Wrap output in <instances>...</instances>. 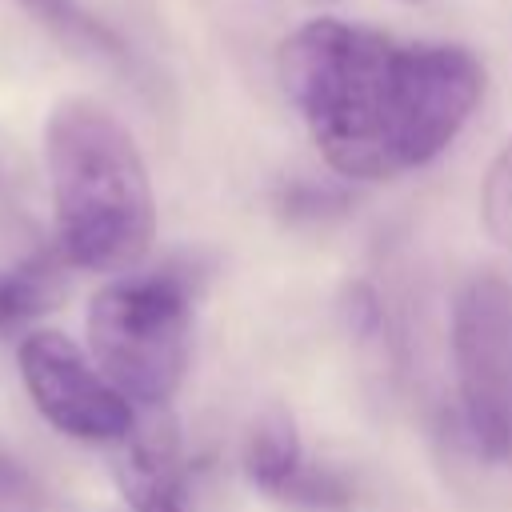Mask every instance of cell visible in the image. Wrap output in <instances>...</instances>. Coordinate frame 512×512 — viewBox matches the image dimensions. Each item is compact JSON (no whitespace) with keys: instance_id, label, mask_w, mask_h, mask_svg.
Returning a JSON list of instances; mask_svg holds the SVG:
<instances>
[{"instance_id":"obj_2","label":"cell","mask_w":512,"mask_h":512,"mask_svg":"<svg viewBox=\"0 0 512 512\" xmlns=\"http://www.w3.org/2000/svg\"><path fill=\"white\" fill-rule=\"evenodd\" d=\"M396 44L332 16L300 24L280 48V80L324 160L352 180L392 176L384 152Z\"/></svg>"},{"instance_id":"obj_4","label":"cell","mask_w":512,"mask_h":512,"mask_svg":"<svg viewBox=\"0 0 512 512\" xmlns=\"http://www.w3.org/2000/svg\"><path fill=\"white\" fill-rule=\"evenodd\" d=\"M452 372L464 432L488 464H512V284L476 272L452 300Z\"/></svg>"},{"instance_id":"obj_6","label":"cell","mask_w":512,"mask_h":512,"mask_svg":"<svg viewBox=\"0 0 512 512\" xmlns=\"http://www.w3.org/2000/svg\"><path fill=\"white\" fill-rule=\"evenodd\" d=\"M20 384L60 436L80 444H120L136 428V408L112 388V380L92 364L60 328H32L16 344Z\"/></svg>"},{"instance_id":"obj_9","label":"cell","mask_w":512,"mask_h":512,"mask_svg":"<svg viewBox=\"0 0 512 512\" xmlns=\"http://www.w3.org/2000/svg\"><path fill=\"white\" fill-rule=\"evenodd\" d=\"M20 12H28L36 24H44L48 32H56L60 40H68L80 52H96V56H120V40L96 20L88 16L76 0H12Z\"/></svg>"},{"instance_id":"obj_1","label":"cell","mask_w":512,"mask_h":512,"mask_svg":"<svg viewBox=\"0 0 512 512\" xmlns=\"http://www.w3.org/2000/svg\"><path fill=\"white\" fill-rule=\"evenodd\" d=\"M44 172L56 252L68 268L124 276L156 240V196L128 124L88 96H64L44 120Z\"/></svg>"},{"instance_id":"obj_8","label":"cell","mask_w":512,"mask_h":512,"mask_svg":"<svg viewBox=\"0 0 512 512\" xmlns=\"http://www.w3.org/2000/svg\"><path fill=\"white\" fill-rule=\"evenodd\" d=\"M304 472V448H300V432L288 408L268 404L244 436V476L268 492V496H288V488L296 484V476Z\"/></svg>"},{"instance_id":"obj_15","label":"cell","mask_w":512,"mask_h":512,"mask_svg":"<svg viewBox=\"0 0 512 512\" xmlns=\"http://www.w3.org/2000/svg\"><path fill=\"white\" fill-rule=\"evenodd\" d=\"M316 4H336V0H316Z\"/></svg>"},{"instance_id":"obj_14","label":"cell","mask_w":512,"mask_h":512,"mask_svg":"<svg viewBox=\"0 0 512 512\" xmlns=\"http://www.w3.org/2000/svg\"><path fill=\"white\" fill-rule=\"evenodd\" d=\"M0 332H8V272L0 268Z\"/></svg>"},{"instance_id":"obj_7","label":"cell","mask_w":512,"mask_h":512,"mask_svg":"<svg viewBox=\"0 0 512 512\" xmlns=\"http://www.w3.org/2000/svg\"><path fill=\"white\" fill-rule=\"evenodd\" d=\"M112 448V476L132 512H192L180 436L164 408H152L148 420L136 416V428Z\"/></svg>"},{"instance_id":"obj_5","label":"cell","mask_w":512,"mask_h":512,"mask_svg":"<svg viewBox=\"0 0 512 512\" xmlns=\"http://www.w3.org/2000/svg\"><path fill=\"white\" fill-rule=\"evenodd\" d=\"M484 92L480 60L460 44H396L384 112L388 168L432 164L468 124Z\"/></svg>"},{"instance_id":"obj_16","label":"cell","mask_w":512,"mask_h":512,"mask_svg":"<svg viewBox=\"0 0 512 512\" xmlns=\"http://www.w3.org/2000/svg\"><path fill=\"white\" fill-rule=\"evenodd\" d=\"M400 4H420V0H400Z\"/></svg>"},{"instance_id":"obj_3","label":"cell","mask_w":512,"mask_h":512,"mask_svg":"<svg viewBox=\"0 0 512 512\" xmlns=\"http://www.w3.org/2000/svg\"><path fill=\"white\" fill-rule=\"evenodd\" d=\"M92 364L132 408H164L188 368L192 296L176 272H124L84 312Z\"/></svg>"},{"instance_id":"obj_12","label":"cell","mask_w":512,"mask_h":512,"mask_svg":"<svg viewBox=\"0 0 512 512\" xmlns=\"http://www.w3.org/2000/svg\"><path fill=\"white\" fill-rule=\"evenodd\" d=\"M284 500H296V504H312V508H344L352 500V488L344 484L340 472L332 468H308L296 476V484L288 488Z\"/></svg>"},{"instance_id":"obj_13","label":"cell","mask_w":512,"mask_h":512,"mask_svg":"<svg viewBox=\"0 0 512 512\" xmlns=\"http://www.w3.org/2000/svg\"><path fill=\"white\" fill-rule=\"evenodd\" d=\"M344 200L332 192V188H320V184H296V188H288L284 192V212L288 216H324V212H332V208H340Z\"/></svg>"},{"instance_id":"obj_10","label":"cell","mask_w":512,"mask_h":512,"mask_svg":"<svg viewBox=\"0 0 512 512\" xmlns=\"http://www.w3.org/2000/svg\"><path fill=\"white\" fill-rule=\"evenodd\" d=\"M480 224L488 232V240H496L500 248L512 252V136L504 140V148L492 156L484 184H480Z\"/></svg>"},{"instance_id":"obj_11","label":"cell","mask_w":512,"mask_h":512,"mask_svg":"<svg viewBox=\"0 0 512 512\" xmlns=\"http://www.w3.org/2000/svg\"><path fill=\"white\" fill-rule=\"evenodd\" d=\"M0 512H48V496L32 468L0 444Z\"/></svg>"}]
</instances>
